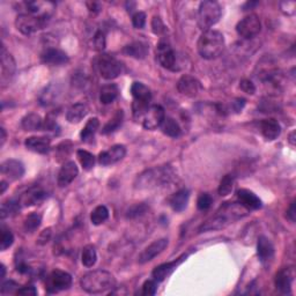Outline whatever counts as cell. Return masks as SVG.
I'll use <instances>...</instances> for the list:
<instances>
[{"label":"cell","mask_w":296,"mask_h":296,"mask_svg":"<svg viewBox=\"0 0 296 296\" xmlns=\"http://www.w3.org/2000/svg\"><path fill=\"white\" fill-rule=\"evenodd\" d=\"M97 259V254H96V250L93 245H86L84 250H82V256H81V260L82 264L86 267H93L96 263Z\"/></svg>","instance_id":"e575fe53"},{"label":"cell","mask_w":296,"mask_h":296,"mask_svg":"<svg viewBox=\"0 0 296 296\" xmlns=\"http://www.w3.org/2000/svg\"><path fill=\"white\" fill-rule=\"evenodd\" d=\"M0 133H2V146H4V144H5V141H6V131H5V129H4V127H2V129H0Z\"/></svg>","instance_id":"6f0895ef"},{"label":"cell","mask_w":296,"mask_h":296,"mask_svg":"<svg viewBox=\"0 0 296 296\" xmlns=\"http://www.w3.org/2000/svg\"><path fill=\"white\" fill-rule=\"evenodd\" d=\"M123 119H124V112L123 110H118L116 112L112 119H110L109 122L107 123L104 127L102 129V134H110L115 131H117L119 129V126L122 125Z\"/></svg>","instance_id":"d6a6232c"},{"label":"cell","mask_w":296,"mask_h":296,"mask_svg":"<svg viewBox=\"0 0 296 296\" xmlns=\"http://www.w3.org/2000/svg\"><path fill=\"white\" fill-rule=\"evenodd\" d=\"M77 156L85 170L93 169L94 164H95V156H94L92 153L84 151V149H79L77 152Z\"/></svg>","instance_id":"d590c367"},{"label":"cell","mask_w":296,"mask_h":296,"mask_svg":"<svg viewBox=\"0 0 296 296\" xmlns=\"http://www.w3.org/2000/svg\"><path fill=\"white\" fill-rule=\"evenodd\" d=\"M280 9L284 14L287 16H293L296 10V3L295 2H281Z\"/></svg>","instance_id":"c3c4849f"},{"label":"cell","mask_w":296,"mask_h":296,"mask_svg":"<svg viewBox=\"0 0 296 296\" xmlns=\"http://www.w3.org/2000/svg\"><path fill=\"white\" fill-rule=\"evenodd\" d=\"M87 6L91 12H94V13L100 12V5L97 3H87Z\"/></svg>","instance_id":"9f6ffc18"},{"label":"cell","mask_w":296,"mask_h":296,"mask_svg":"<svg viewBox=\"0 0 296 296\" xmlns=\"http://www.w3.org/2000/svg\"><path fill=\"white\" fill-rule=\"evenodd\" d=\"M123 52L125 55L130 56V57H133L136 59H144L148 54V47L147 44L142 42H133L123 49Z\"/></svg>","instance_id":"83f0119b"},{"label":"cell","mask_w":296,"mask_h":296,"mask_svg":"<svg viewBox=\"0 0 296 296\" xmlns=\"http://www.w3.org/2000/svg\"><path fill=\"white\" fill-rule=\"evenodd\" d=\"M126 155V147L124 145H115L108 151L100 153L99 162L102 166H111L124 159Z\"/></svg>","instance_id":"7c38bea8"},{"label":"cell","mask_w":296,"mask_h":296,"mask_svg":"<svg viewBox=\"0 0 296 296\" xmlns=\"http://www.w3.org/2000/svg\"><path fill=\"white\" fill-rule=\"evenodd\" d=\"M189 198H190L189 190L187 189L179 190L170 198V206L176 212L184 211L187 206V203H189Z\"/></svg>","instance_id":"4316f807"},{"label":"cell","mask_w":296,"mask_h":296,"mask_svg":"<svg viewBox=\"0 0 296 296\" xmlns=\"http://www.w3.org/2000/svg\"><path fill=\"white\" fill-rule=\"evenodd\" d=\"M212 197L209 196L208 193H201L199 197H198L197 200V206L199 211H207V209L211 207L212 205Z\"/></svg>","instance_id":"b9f144b4"},{"label":"cell","mask_w":296,"mask_h":296,"mask_svg":"<svg viewBox=\"0 0 296 296\" xmlns=\"http://www.w3.org/2000/svg\"><path fill=\"white\" fill-rule=\"evenodd\" d=\"M157 61L167 70H175L176 55L172 48L166 42H161L156 48Z\"/></svg>","instance_id":"5bb4252c"},{"label":"cell","mask_w":296,"mask_h":296,"mask_svg":"<svg viewBox=\"0 0 296 296\" xmlns=\"http://www.w3.org/2000/svg\"><path fill=\"white\" fill-rule=\"evenodd\" d=\"M88 114V108L84 103H76L67 110L66 119L71 124H77L80 123L82 119L86 117V115Z\"/></svg>","instance_id":"484cf974"},{"label":"cell","mask_w":296,"mask_h":296,"mask_svg":"<svg viewBox=\"0 0 296 296\" xmlns=\"http://www.w3.org/2000/svg\"><path fill=\"white\" fill-rule=\"evenodd\" d=\"M97 69L101 77L107 80H114L122 73V64L110 55H102L97 59Z\"/></svg>","instance_id":"ba28073f"},{"label":"cell","mask_w":296,"mask_h":296,"mask_svg":"<svg viewBox=\"0 0 296 296\" xmlns=\"http://www.w3.org/2000/svg\"><path fill=\"white\" fill-rule=\"evenodd\" d=\"M49 16H33V14H20L17 17L16 27L24 35H32V34L43 29L47 24Z\"/></svg>","instance_id":"8992f818"},{"label":"cell","mask_w":296,"mask_h":296,"mask_svg":"<svg viewBox=\"0 0 296 296\" xmlns=\"http://www.w3.org/2000/svg\"><path fill=\"white\" fill-rule=\"evenodd\" d=\"M161 129H162V132L164 134H167V136L171 138H177L181 134V127H179L178 123L171 117L164 118L162 125H161Z\"/></svg>","instance_id":"4dcf8cb0"},{"label":"cell","mask_w":296,"mask_h":296,"mask_svg":"<svg viewBox=\"0 0 296 296\" xmlns=\"http://www.w3.org/2000/svg\"><path fill=\"white\" fill-rule=\"evenodd\" d=\"M108 219H109V209L104 205L97 206L91 214V221L95 226H100V224L104 223Z\"/></svg>","instance_id":"836d02e7"},{"label":"cell","mask_w":296,"mask_h":296,"mask_svg":"<svg viewBox=\"0 0 296 296\" xmlns=\"http://www.w3.org/2000/svg\"><path fill=\"white\" fill-rule=\"evenodd\" d=\"M119 93V89L117 87V85L115 84H109L103 86L101 88L100 92V101L102 104H110L114 102V101L117 99Z\"/></svg>","instance_id":"f1b7e54d"},{"label":"cell","mask_w":296,"mask_h":296,"mask_svg":"<svg viewBox=\"0 0 296 296\" xmlns=\"http://www.w3.org/2000/svg\"><path fill=\"white\" fill-rule=\"evenodd\" d=\"M237 199L243 207H245L249 211H256L261 208V200L259 197H257L252 191L241 189L237 191Z\"/></svg>","instance_id":"ac0fdd59"},{"label":"cell","mask_w":296,"mask_h":296,"mask_svg":"<svg viewBox=\"0 0 296 296\" xmlns=\"http://www.w3.org/2000/svg\"><path fill=\"white\" fill-rule=\"evenodd\" d=\"M157 290V281L156 280H147L142 286V294L146 296L155 295Z\"/></svg>","instance_id":"ee69618b"},{"label":"cell","mask_w":296,"mask_h":296,"mask_svg":"<svg viewBox=\"0 0 296 296\" xmlns=\"http://www.w3.org/2000/svg\"><path fill=\"white\" fill-rule=\"evenodd\" d=\"M166 118V112L161 106H152L148 108L146 114L142 117V126L146 130H155L162 125V123Z\"/></svg>","instance_id":"30bf717a"},{"label":"cell","mask_w":296,"mask_h":296,"mask_svg":"<svg viewBox=\"0 0 296 296\" xmlns=\"http://www.w3.org/2000/svg\"><path fill=\"white\" fill-rule=\"evenodd\" d=\"M186 257H187V254H182L181 257L177 258V259L174 260V261H169V263L157 266V267H155L154 271H153V278H154V280H156L157 282L163 281L168 275L171 274V273L175 271V268L177 267V266L181 264L183 260L186 259Z\"/></svg>","instance_id":"7402d4cb"},{"label":"cell","mask_w":296,"mask_h":296,"mask_svg":"<svg viewBox=\"0 0 296 296\" xmlns=\"http://www.w3.org/2000/svg\"><path fill=\"white\" fill-rule=\"evenodd\" d=\"M261 31V24L259 18L256 14H250L238 22L236 26V32L241 37L250 40L256 37Z\"/></svg>","instance_id":"9c48e42d"},{"label":"cell","mask_w":296,"mask_h":296,"mask_svg":"<svg viewBox=\"0 0 296 296\" xmlns=\"http://www.w3.org/2000/svg\"><path fill=\"white\" fill-rule=\"evenodd\" d=\"M5 273H6V268H5V266L2 265V278H4V276H5Z\"/></svg>","instance_id":"94428289"},{"label":"cell","mask_w":296,"mask_h":296,"mask_svg":"<svg viewBox=\"0 0 296 296\" xmlns=\"http://www.w3.org/2000/svg\"><path fill=\"white\" fill-rule=\"evenodd\" d=\"M177 89L182 95L187 97H194L200 92V81L194 77L183 76L177 82Z\"/></svg>","instance_id":"9a60e30c"},{"label":"cell","mask_w":296,"mask_h":296,"mask_svg":"<svg viewBox=\"0 0 296 296\" xmlns=\"http://www.w3.org/2000/svg\"><path fill=\"white\" fill-rule=\"evenodd\" d=\"M260 131L267 140H275L281 133V126L278 121L273 118H267L261 121L260 123Z\"/></svg>","instance_id":"d4e9b609"},{"label":"cell","mask_w":296,"mask_h":296,"mask_svg":"<svg viewBox=\"0 0 296 296\" xmlns=\"http://www.w3.org/2000/svg\"><path fill=\"white\" fill-rule=\"evenodd\" d=\"M50 237H51V229H50V228H48V229L42 231V234H41V236H40V239H39L40 242L39 243H40V244H46L49 239H50Z\"/></svg>","instance_id":"816d5d0a"},{"label":"cell","mask_w":296,"mask_h":296,"mask_svg":"<svg viewBox=\"0 0 296 296\" xmlns=\"http://www.w3.org/2000/svg\"><path fill=\"white\" fill-rule=\"evenodd\" d=\"M21 126L25 131H39L43 127V121L37 114H29L22 118Z\"/></svg>","instance_id":"f546056e"},{"label":"cell","mask_w":296,"mask_h":296,"mask_svg":"<svg viewBox=\"0 0 296 296\" xmlns=\"http://www.w3.org/2000/svg\"><path fill=\"white\" fill-rule=\"evenodd\" d=\"M14 242V236L12 234V231L10 229H7L6 227H2V239H0V249L3 251H5L6 249H9L11 245L13 244Z\"/></svg>","instance_id":"60d3db41"},{"label":"cell","mask_w":296,"mask_h":296,"mask_svg":"<svg viewBox=\"0 0 296 296\" xmlns=\"http://www.w3.org/2000/svg\"><path fill=\"white\" fill-rule=\"evenodd\" d=\"M99 126H100L99 119L95 118V117L89 119V121L87 122V124L85 125L84 130H82L81 133H80L81 140L82 141L91 140L92 138H94V136H95L96 131L99 130Z\"/></svg>","instance_id":"1f68e13d"},{"label":"cell","mask_w":296,"mask_h":296,"mask_svg":"<svg viewBox=\"0 0 296 296\" xmlns=\"http://www.w3.org/2000/svg\"><path fill=\"white\" fill-rule=\"evenodd\" d=\"M245 104V100L244 99H237L234 102V106H235V110L236 111H241L242 108L244 107Z\"/></svg>","instance_id":"11a10c76"},{"label":"cell","mask_w":296,"mask_h":296,"mask_svg":"<svg viewBox=\"0 0 296 296\" xmlns=\"http://www.w3.org/2000/svg\"><path fill=\"white\" fill-rule=\"evenodd\" d=\"M221 18V7L216 2L206 0L200 3L198 11V26L203 32L211 29Z\"/></svg>","instance_id":"5b68a950"},{"label":"cell","mask_w":296,"mask_h":296,"mask_svg":"<svg viewBox=\"0 0 296 296\" xmlns=\"http://www.w3.org/2000/svg\"><path fill=\"white\" fill-rule=\"evenodd\" d=\"M148 211V206L146 204H137L131 206L126 212V218L127 219H137L140 218Z\"/></svg>","instance_id":"ab89813d"},{"label":"cell","mask_w":296,"mask_h":296,"mask_svg":"<svg viewBox=\"0 0 296 296\" xmlns=\"http://www.w3.org/2000/svg\"><path fill=\"white\" fill-rule=\"evenodd\" d=\"M133 27L137 29H142L146 25V14L144 12H137L132 17Z\"/></svg>","instance_id":"f6af8a7d"},{"label":"cell","mask_w":296,"mask_h":296,"mask_svg":"<svg viewBox=\"0 0 296 296\" xmlns=\"http://www.w3.org/2000/svg\"><path fill=\"white\" fill-rule=\"evenodd\" d=\"M17 271L19 273H21V274H26V273L31 272V266L27 263H25V261H20V263L17 265Z\"/></svg>","instance_id":"f5cc1de1"},{"label":"cell","mask_w":296,"mask_h":296,"mask_svg":"<svg viewBox=\"0 0 296 296\" xmlns=\"http://www.w3.org/2000/svg\"><path fill=\"white\" fill-rule=\"evenodd\" d=\"M2 174L6 176L10 181H18L25 175V167L18 160H6L2 163Z\"/></svg>","instance_id":"2e32d148"},{"label":"cell","mask_w":296,"mask_h":296,"mask_svg":"<svg viewBox=\"0 0 296 296\" xmlns=\"http://www.w3.org/2000/svg\"><path fill=\"white\" fill-rule=\"evenodd\" d=\"M239 87L244 93L246 94H250V95H253L254 93H256V86L252 84V81L248 80V79H243L239 82Z\"/></svg>","instance_id":"7dc6e473"},{"label":"cell","mask_w":296,"mask_h":296,"mask_svg":"<svg viewBox=\"0 0 296 296\" xmlns=\"http://www.w3.org/2000/svg\"><path fill=\"white\" fill-rule=\"evenodd\" d=\"M16 62L10 52H7L5 46L2 48V80H9L16 72Z\"/></svg>","instance_id":"cb8c5ba5"},{"label":"cell","mask_w":296,"mask_h":296,"mask_svg":"<svg viewBox=\"0 0 296 296\" xmlns=\"http://www.w3.org/2000/svg\"><path fill=\"white\" fill-rule=\"evenodd\" d=\"M19 289V286L17 282H14L13 280H9L6 281V282L3 283L2 286V294L5 295V294H12L14 291H18Z\"/></svg>","instance_id":"bcb514c9"},{"label":"cell","mask_w":296,"mask_h":296,"mask_svg":"<svg viewBox=\"0 0 296 296\" xmlns=\"http://www.w3.org/2000/svg\"><path fill=\"white\" fill-rule=\"evenodd\" d=\"M42 62L52 66H62L69 63V57L59 49L49 48L42 54Z\"/></svg>","instance_id":"ffe728a7"},{"label":"cell","mask_w":296,"mask_h":296,"mask_svg":"<svg viewBox=\"0 0 296 296\" xmlns=\"http://www.w3.org/2000/svg\"><path fill=\"white\" fill-rule=\"evenodd\" d=\"M20 201H14V200H9L3 203L2 205V219L9 218V216L16 215L17 213L20 211Z\"/></svg>","instance_id":"8d00e7d4"},{"label":"cell","mask_w":296,"mask_h":296,"mask_svg":"<svg viewBox=\"0 0 296 296\" xmlns=\"http://www.w3.org/2000/svg\"><path fill=\"white\" fill-rule=\"evenodd\" d=\"M46 198H47L46 191L41 189L39 186H34V187H31L28 191H26V192L22 194L19 201H20V205L27 207V206H34V205L42 203Z\"/></svg>","instance_id":"d6986e66"},{"label":"cell","mask_w":296,"mask_h":296,"mask_svg":"<svg viewBox=\"0 0 296 296\" xmlns=\"http://www.w3.org/2000/svg\"><path fill=\"white\" fill-rule=\"evenodd\" d=\"M106 46H107L106 34H104L102 31H99L95 34V36H94V47H95L97 51H103Z\"/></svg>","instance_id":"7bdbcfd3"},{"label":"cell","mask_w":296,"mask_h":296,"mask_svg":"<svg viewBox=\"0 0 296 296\" xmlns=\"http://www.w3.org/2000/svg\"><path fill=\"white\" fill-rule=\"evenodd\" d=\"M234 176L230 174L226 175L221 179L219 185V194L221 197H226L231 193V191L234 189Z\"/></svg>","instance_id":"f35d334b"},{"label":"cell","mask_w":296,"mask_h":296,"mask_svg":"<svg viewBox=\"0 0 296 296\" xmlns=\"http://www.w3.org/2000/svg\"><path fill=\"white\" fill-rule=\"evenodd\" d=\"M41 222H42V216L37 214V213H32V214H29L25 220V230L27 231V233H34V231L41 226Z\"/></svg>","instance_id":"74e56055"},{"label":"cell","mask_w":296,"mask_h":296,"mask_svg":"<svg viewBox=\"0 0 296 296\" xmlns=\"http://www.w3.org/2000/svg\"><path fill=\"white\" fill-rule=\"evenodd\" d=\"M17 294L24 295V296H34V295H37V290H36L35 287L32 286V284H29V286L19 288Z\"/></svg>","instance_id":"f907efd6"},{"label":"cell","mask_w":296,"mask_h":296,"mask_svg":"<svg viewBox=\"0 0 296 296\" xmlns=\"http://www.w3.org/2000/svg\"><path fill=\"white\" fill-rule=\"evenodd\" d=\"M81 288L89 294H102L116 287V279L110 272L104 269L91 271L81 278Z\"/></svg>","instance_id":"6da1fadb"},{"label":"cell","mask_w":296,"mask_h":296,"mask_svg":"<svg viewBox=\"0 0 296 296\" xmlns=\"http://www.w3.org/2000/svg\"><path fill=\"white\" fill-rule=\"evenodd\" d=\"M174 178V170L170 166L157 167L146 170L137 178V189H153V187L166 185Z\"/></svg>","instance_id":"3957f363"},{"label":"cell","mask_w":296,"mask_h":296,"mask_svg":"<svg viewBox=\"0 0 296 296\" xmlns=\"http://www.w3.org/2000/svg\"><path fill=\"white\" fill-rule=\"evenodd\" d=\"M131 93L133 96V116L136 119H141L149 108V102L152 100L151 89L141 82H134L131 86Z\"/></svg>","instance_id":"277c9868"},{"label":"cell","mask_w":296,"mask_h":296,"mask_svg":"<svg viewBox=\"0 0 296 296\" xmlns=\"http://www.w3.org/2000/svg\"><path fill=\"white\" fill-rule=\"evenodd\" d=\"M25 145L29 151L47 154L50 149V139L47 137H29L26 139Z\"/></svg>","instance_id":"603a6c76"},{"label":"cell","mask_w":296,"mask_h":296,"mask_svg":"<svg viewBox=\"0 0 296 296\" xmlns=\"http://www.w3.org/2000/svg\"><path fill=\"white\" fill-rule=\"evenodd\" d=\"M71 284H72V276L70 273L61 271V269H55L47 278L46 289L48 293L55 294L58 291L69 289Z\"/></svg>","instance_id":"52a82bcc"},{"label":"cell","mask_w":296,"mask_h":296,"mask_svg":"<svg viewBox=\"0 0 296 296\" xmlns=\"http://www.w3.org/2000/svg\"><path fill=\"white\" fill-rule=\"evenodd\" d=\"M287 218L289 219L291 222H295V219H296V209H295V201L290 204L289 208H288L287 211Z\"/></svg>","instance_id":"db71d44e"},{"label":"cell","mask_w":296,"mask_h":296,"mask_svg":"<svg viewBox=\"0 0 296 296\" xmlns=\"http://www.w3.org/2000/svg\"><path fill=\"white\" fill-rule=\"evenodd\" d=\"M152 28L153 32L155 34H162L164 31H166V27H164L162 20L159 17H155L152 21Z\"/></svg>","instance_id":"681fc988"},{"label":"cell","mask_w":296,"mask_h":296,"mask_svg":"<svg viewBox=\"0 0 296 296\" xmlns=\"http://www.w3.org/2000/svg\"><path fill=\"white\" fill-rule=\"evenodd\" d=\"M289 142L291 144V146H295V132H291L290 136H289Z\"/></svg>","instance_id":"680465c9"},{"label":"cell","mask_w":296,"mask_h":296,"mask_svg":"<svg viewBox=\"0 0 296 296\" xmlns=\"http://www.w3.org/2000/svg\"><path fill=\"white\" fill-rule=\"evenodd\" d=\"M198 52L204 59L218 58L224 50V37L218 31L209 29L207 32H203L199 40H198Z\"/></svg>","instance_id":"7a4b0ae2"},{"label":"cell","mask_w":296,"mask_h":296,"mask_svg":"<svg viewBox=\"0 0 296 296\" xmlns=\"http://www.w3.org/2000/svg\"><path fill=\"white\" fill-rule=\"evenodd\" d=\"M79 174L77 164L73 162V161H69V162L64 163L61 170L58 172V185L61 187H65L70 185Z\"/></svg>","instance_id":"e0dca14e"},{"label":"cell","mask_w":296,"mask_h":296,"mask_svg":"<svg viewBox=\"0 0 296 296\" xmlns=\"http://www.w3.org/2000/svg\"><path fill=\"white\" fill-rule=\"evenodd\" d=\"M257 254L263 264H268L274 257V246L265 236H260L257 243Z\"/></svg>","instance_id":"44dd1931"},{"label":"cell","mask_w":296,"mask_h":296,"mask_svg":"<svg viewBox=\"0 0 296 296\" xmlns=\"http://www.w3.org/2000/svg\"><path fill=\"white\" fill-rule=\"evenodd\" d=\"M7 189V183L5 181H2V194L5 192Z\"/></svg>","instance_id":"91938a15"},{"label":"cell","mask_w":296,"mask_h":296,"mask_svg":"<svg viewBox=\"0 0 296 296\" xmlns=\"http://www.w3.org/2000/svg\"><path fill=\"white\" fill-rule=\"evenodd\" d=\"M295 278L294 267H283L276 273L275 275V287L280 293L289 294L291 290V284Z\"/></svg>","instance_id":"8fae6325"},{"label":"cell","mask_w":296,"mask_h":296,"mask_svg":"<svg viewBox=\"0 0 296 296\" xmlns=\"http://www.w3.org/2000/svg\"><path fill=\"white\" fill-rule=\"evenodd\" d=\"M168 244H169V242H168L167 238H161L157 239V241H154L152 244H149L147 248L142 251L138 261H139L140 264H146L148 263V261L153 260L155 257H157L160 253H162L163 251L166 250Z\"/></svg>","instance_id":"4fadbf2b"}]
</instances>
